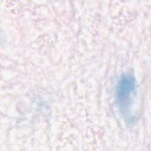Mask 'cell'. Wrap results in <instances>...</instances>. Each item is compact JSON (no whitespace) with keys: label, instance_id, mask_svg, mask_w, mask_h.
Wrapping results in <instances>:
<instances>
[{"label":"cell","instance_id":"1","mask_svg":"<svg viewBox=\"0 0 151 151\" xmlns=\"http://www.w3.org/2000/svg\"><path fill=\"white\" fill-rule=\"evenodd\" d=\"M136 88V81L129 74L122 76L117 89V99L120 108L123 112L128 111L132 104Z\"/></svg>","mask_w":151,"mask_h":151}]
</instances>
